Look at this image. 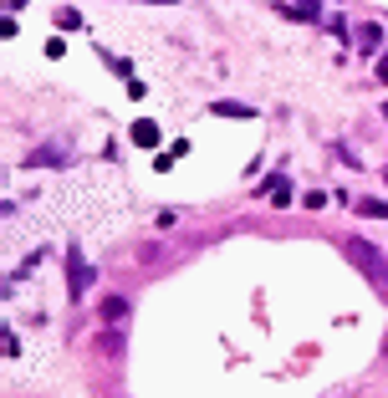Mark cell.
<instances>
[{
    "label": "cell",
    "instance_id": "6da1fadb",
    "mask_svg": "<svg viewBox=\"0 0 388 398\" xmlns=\"http://www.w3.org/2000/svg\"><path fill=\"white\" fill-rule=\"evenodd\" d=\"M342 250H347V261H353L358 271H363V276L373 281V286H378L383 297H388V255H378V246H368V240H358V235L347 240Z\"/></svg>",
    "mask_w": 388,
    "mask_h": 398
},
{
    "label": "cell",
    "instance_id": "7a4b0ae2",
    "mask_svg": "<svg viewBox=\"0 0 388 398\" xmlns=\"http://www.w3.org/2000/svg\"><path fill=\"white\" fill-rule=\"evenodd\" d=\"M67 276H72L67 297H72V301H82V297H87V286H93V266L82 261V250H67Z\"/></svg>",
    "mask_w": 388,
    "mask_h": 398
},
{
    "label": "cell",
    "instance_id": "3957f363",
    "mask_svg": "<svg viewBox=\"0 0 388 398\" xmlns=\"http://www.w3.org/2000/svg\"><path fill=\"white\" fill-rule=\"evenodd\" d=\"M133 143H138V148H159V123L138 118V123H133Z\"/></svg>",
    "mask_w": 388,
    "mask_h": 398
},
{
    "label": "cell",
    "instance_id": "277c9868",
    "mask_svg": "<svg viewBox=\"0 0 388 398\" xmlns=\"http://www.w3.org/2000/svg\"><path fill=\"white\" fill-rule=\"evenodd\" d=\"M210 112H220V118H255V108H245V102H210Z\"/></svg>",
    "mask_w": 388,
    "mask_h": 398
},
{
    "label": "cell",
    "instance_id": "5b68a950",
    "mask_svg": "<svg viewBox=\"0 0 388 398\" xmlns=\"http://www.w3.org/2000/svg\"><path fill=\"white\" fill-rule=\"evenodd\" d=\"M57 159H67V148L51 143V148H41V153H31V169H41V163H57Z\"/></svg>",
    "mask_w": 388,
    "mask_h": 398
},
{
    "label": "cell",
    "instance_id": "8992f818",
    "mask_svg": "<svg viewBox=\"0 0 388 398\" xmlns=\"http://www.w3.org/2000/svg\"><path fill=\"white\" fill-rule=\"evenodd\" d=\"M102 317H108V322H123V317H128V301H123V297H108V301H102Z\"/></svg>",
    "mask_w": 388,
    "mask_h": 398
},
{
    "label": "cell",
    "instance_id": "52a82bcc",
    "mask_svg": "<svg viewBox=\"0 0 388 398\" xmlns=\"http://www.w3.org/2000/svg\"><path fill=\"white\" fill-rule=\"evenodd\" d=\"M358 215H368V220H388V199H363V204H358Z\"/></svg>",
    "mask_w": 388,
    "mask_h": 398
},
{
    "label": "cell",
    "instance_id": "ba28073f",
    "mask_svg": "<svg viewBox=\"0 0 388 398\" xmlns=\"http://www.w3.org/2000/svg\"><path fill=\"white\" fill-rule=\"evenodd\" d=\"M358 41H363V51H378L383 31H378V26H363V31H358Z\"/></svg>",
    "mask_w": 388,
    "mask_h": 398
},
{
    "label": "cell",
    "instance_id": "9c48e42d",
    "mask_svg": "<svg viewBox=\"0 0 388 398\" xmlns=\"http://www.w3.org/2000/svg\"><path fill=\"white\" fill-rule=\"evenodd\" d=\"M378 82H388V57H378Z\"/></svg>",
    "mask_w": 388,
    "mask_h": 398
},
{
    "label": "cell",
    "instance_id": "30bf717a",
    "mask_svg": "<svg viewBox=\"0 0 388 398\" xmlns=\"http://www.w3.org/2000/svg\"><path fill=\"white\" fill-rule=\"evenodd\" d=\"M138 6H179V0H138Z\"/></svg>",
    "mask_w": 388,
    "mask_h": 398
}]
</instances>
